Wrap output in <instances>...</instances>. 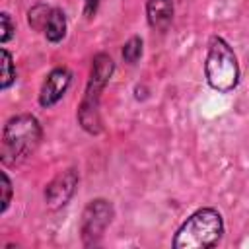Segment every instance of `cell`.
Returning <instances> with one entry per match:
<instances>
[{"mask_svg": "<svg viewBox=\"0 0 249 249\" xmlns=\"http://www.w3.org/2000/svg\"><path fill=\"white\" fill-rule=\"evenodd\" d=\"M41 126L31 115H16L4 124L2 132V161L6 165L23 163L39 146Z\"/></svg>", "mask_w": 249, "mask_h": 249, "instance_id": "1", "label": "cell"}, {"mask_svg": "<svg viewBox=\"0 0 249 249\" xmlns=\"http://www.w3.org/2000/svg\"><path fill=\"white\" fill-rule=\"evenodd\" d=\"M224 222L218 210L200 208L191 214L173 237L175 249H208L220 241Z\"/></svg>", "mask_w": 249, "mask_h": 249, "instance_id": "2", "label": "cell"}, {"mask_svg": "<svg viewBox=\"0 0 249 249\" xmlns=\"http://www.w3.org/2000/svg\"><path fill=\"white\" fill-rule=\"evenodd\" d=\"M113 60L109 54L105 53H99L93 62H91V76H89V84H88V89H86V95H84V101L80 105V111H78V119H80V124L88 130V132H93L97 134L99 132V115H97V107H99V97H101V91L105 88V84L109 82L111 74H113Z\"/></svg>", "mask_w": 249, "mask_h": 249, "instance_id": "3", "label": "cell"}, {"mask_svg": "<svg viewBox=\"0 0 249 249\" xmlns=\"http://www.w3.org/2000/svg\"><path fill=\"white\" fill-rule=\"evenodd\" d=\"M204 72H206V80L210 88L218 91H231L237 86V80H239L237 58L231 47L224 39L214 37L210 41L206 62H204Z\"/></svg>", "mask_w": 249, "mask_h": 249, "instance_id": "4", "label": "cell"}, {"mask_svg": "<svg viewBox=\"0 0 249 249\" xmlns=\"http://www.w3.org/2000/svg\"><path fill=\"white\" fill-rule=\"evenodd\" d=\"M111 218H113V206L103 200V198H97V200H91L84 214H82V237H84V243L86 245H91V243H97V239L103 235L105 228L111 224Z\"/></svg>", "mask_w": 249, "mask_h": 249, "instance_id": "5", "label": "cell"}, {"mask_svg": "<svg viewBox=\"0 0 249 249\" xmlns=\"http://www.w3.org/2000/svg\"><path fill=\"white\" fill-rule=\"evenodd\" d=\"M76 185H78V173H76L74 169H68V171L56 175V177L49 183V187H47V191H45V198H47L49 206H51V208L64 206V204L70 200V196L74 195Z\"/></svg>", "mask_w": 249, "mask_h": 249, "instance_id": "6", "label": "cell"}, {"mask_svg": "<svg viewBox=\"0 0 249 249\" xmlns=\"http://www.w3.org/2000/svg\"><path fill=\"white\" fill-rule=\"evenodd\" d=\"M70 86V72L66 68H54L43 82L39 91V103L43 107L54 105Z\"/></svg>", "mask_w": 249, "mask_h": 249, "instance_id": "7", "label": "cell"}, {"mask_svg": "<svg viewBox=\"0 0 249 249\" xmlns=\"http://www.w3.org/2000/svg\"><path fill=\"white\" fill-rule=\"evenodd\" d=\"M146 14H148L150 25L163 31L173 19V2L171 0H148Z\"/></svg>", "mask_w": 249, "mask_h": 249, "instance_id": "8", "label": "cell"}, {"mask_svg": "<svg viewBox=\"0 0 249 249\" xmlns=\"http://www.w3.org/2000/svg\"><path fill=\"white\" fill-rule=\"evenodd\" d=\"M66 33V18H64V12L62 10H51V16L47 19V25H45V35L51 43H58Z\"/></svg>", "mask_w": 249, "mask_h": 249, "instance_id": "9", "label": "cell"}, {"mask_svg": "<svg viewBox=\"0 0 249 249\" xmlns=\"http://www.w3.org/2000/svg\"><path fill=\"white\" fill-rule=\"evenodd\" d=\"M0 56H2V82H0V88L6 89V88H10V84L16 78V68H14V62H12V54L6 49L0 51Z\"/></svg>", "mask_w": 249, "mask_h": 249, "instance_id": "10", "label": "cell"}, {"mask_svg": "<svg viewBox=\"0 0 249 249\" xmlns=\"http://www.w3.org/2000/svg\"><path fill=\"white\" fill-rule=\"evenodd\" d=\"M140 54H142V41H140V37L128 39V41L124 43V49H123V58H124V62L134 64V62L140 58Z\"/></svg>", "mask_w": 249, "mask_h": 249, "instance_id": "11", "label": "cell"}, {"mask_svg": "<svg viewBox=\"0 0 249 249\" xmlns=\"http://www.w3.org/2000/svg\"><path fill=\"white\" fill-rule=\"evenodd\" d=\"M49 16H51V8H47V6H35V8L29 10V23L35 29H41V27L45 29Z\"/></svg>", "mask_w": 249, "mask_h": 249, "instance_id": "12", "label": "cell"}, {"mask_svg": "<svg viewBox=\"0 0 249 249\" xmlns=\"http://www.w3.org/2000/svg\"><path fill=\"white\" fill-rule=\"evenodd\" d=\"M0 21H2V29H0V41H2V43H6V41L12 37V33H14V25H12L10 14L2 12V14H0Z\"/></svg>", "mask_w": 249, "mask_h": 249, "instance_id": "13", "label": "cell"}, {"mask_svg": "<svg viewBox=\"0 0 249 249\" xmlns=\"http://www.w3.org/2000/svg\"><path fill=\"white\" fill-rule=\"evenodd\" d=\"M10 200H12V183H10L8 175L2 173V212L8 210Z\"/></svg>", "mask_w": 249, "mask_h": 249, "instance_id": "14", "label": "cell"}, {"mask_svg": "<svg viewBox=\"0 0 249 249\" xmlns=\"http://www.w3.org/2000/svg\"><path fill=\"white\" fill-rule=\"evenodd\" d=\"M86 2V14L91 16L95 12V6H97V0H84Z\"/></svg>", "mask_w": 249, "mask_h": 249, "instance_id": "15", "label": "cell"}]
</instances>
